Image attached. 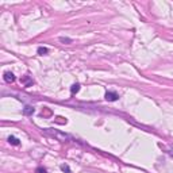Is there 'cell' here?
Masks as SVG:
<instances>
[{"instance_id":"5b68a950","label":"cell","mask_w":173,"mask_h":173,"mask_svg":"<svg viewBox=\"0 0 173 173\" xmlns=\"http://www.w3.org/2000/svg\"><path fill=\"white\" fill-rule=\"evenodd\" d=\"M8 142H10L11 145H15V146H18V145H19V139L16 138V137H14V135L8 137Z\"/></svg>"},{"instance_id":"9c48e42d","label":"cell","mask_w":173,"mask_h":173,"mask_svg":"<svg viewBox=\"0 0 173 173\" xmlns=\"http://www.w3.org/2000/svg\"><path fill=\"white\" fill-rule=\"evenodd\" d=\"M37 172H39V173H46V170H45V169H42V168H38V169H37Z\"/></svg>"},{"instance_id":"ba28073f","label":"cell","mask_w":173,"mask_h":173,"mask_svg":"<svg viewBox=\"0 0 173 173\" xmlns=\"http://www.w3.org/2000/svg\"><path fill=\"white\" fill-rule=\"evenodd\" d=\"M61 168H62V170H67V173H70V172H69V168H68V165H62Z\"/></svg>"},{"instance_id":"7a4b0ae2","label":"cell","mask_w":173,"mask_h":173,"mask_svg":"<svg viewBox=\"0 0 173 173\" xmlns=\"http://www.w3.org/2000/svg\"><path fill=\"white\" fill-rule=\"evenodd\" d=\"M106 99L108 102H115V100L119 99V95L116 92H107L106 93Z\"/></svg>"},{"instance_id":"6da1fadb","label":"cell","mask_w":173,"mask_h":173,"mask_svg":"<svg viewBox=\"0 0 173 173\" xmlns=\"http://www.w3.org/2000/svg\"><path fill=\"white\" fill-rule=\"evenodd\" d=\"M43 131H45V134H48V135L53 137V138H55V139L60 141V142H67V141H70V137L68 135V134L61 133V131H58V130H54V129H45Z\"/></svg>"},{"instance_id":"3957f363","label":"cell","mask_w":173,"mask_h":173,"mask_svg":"<svg viewBox=\"0 0 173 173\" xmlns=\"http://www.w3.org/2000/svg\"><path fill=\"white\" fill-rule=\"evenodd\" d=\"M4 80H6V83H14L15 81L14 73H11V72H6V73H4Z\"/></svg>"},{"instance_id":"52a82bcc","label":"cell","mask_w":173,"mask_h":173,"mask_svg":"<svg viewBox=\"0 0 173 173\" xmlns=\"http://www.w3.org/2000/svg\"><path fill=\"white\" fill-rule=\"evenodd\" d=\"M48 53V49L46 48H38V54L39 55H45Z\"/></svg>"},{"instance_id":"8fae6325","label":"cell","mask_w":173,"mask_h":173,"mask_svg":"<svg viewBox=\"0 0 173 173\" xmlns=\"http://www.w3.org/2000/svg\"><path fill=\"white\" fill-rule=\"evenodd\" d=\"M169 154L173 157V147H172V149H170V150H169Z\"/></svg>"},{"instance_id":"30bf717a","label":"cell","mask_w":173,"mask_h":173,"mask_svg":"<svg viewBox=\"0 0 173 173\" xmlns=\"http://www.w3.org/2000/svg\"><path fill=\"white\" fill-rule=\"evenodd\" d=\"M61 42H72V41L68 39V38H61Z\"/></svg>"},{"instance_id":"8992f818","label":"cell","mask_w":173,"mask_h":173,"mask_svg":"<svg viewBox=\"0 0 173 173\" xmlns=\"http://www.w3.org/2000/svg\"><path fill=\"white\" fill-rule=\"evenodd\" d=\"M78 89H80V85H78V84H73V85H72V88H70V92L74 95L76 92H78Z\"/></svg>"},{"instance_id":"277c9868","label":"cell","mask_w":173,"mask_h":173,"mask_svg":"<svg viewBox=\"0 0 173 173\" xmlns=\"http://www.w3.org/2000/svg\"><path fill=\"white\" fill-rule=\"evenodd\" d=\"M23 114L25 115H33L34 114V108L30 106H26L25 108H23Z\"/></svg>"}]
</instances>
